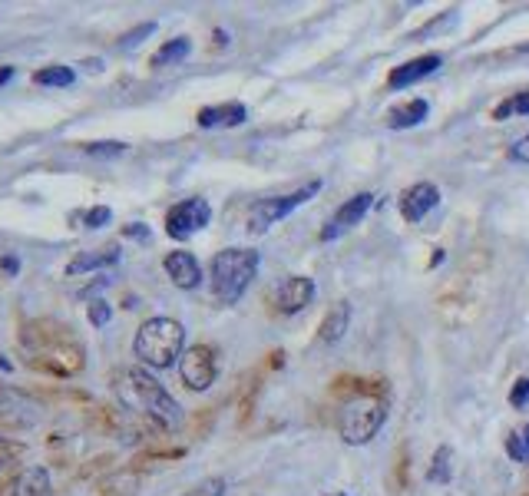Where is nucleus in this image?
I'll return each mask as SVG.
<instances>
[{"instance_id":"1","label":"nucleus","mask_w":529,"mask_h":496,"mask_svg":"<svg viewBox=\"0 0 529 496\" xmlns=\"http://www.w3.org/2000/svg\"><path fill=\"white\" fill-rule=\"evenodd\" d=\"M116 394H120V401L129 407V411L149 417L163 430H179L182 420H186L182 404L166 391V384L146 368L120 371V377H116Z\"/></svg>"},{"instance_id":"2","label":"nucleus","mask_w":529,"mask_h":496,"mask_svg":"<svg viewBox=\"0 0 529 496\" xmlns=\"http://www.w3.org/2000/svg\"><path fill=\"white\" fill-rule=\"evenodd\" d=\"M133 354L139 368L146 371L179 368V358L186 354V328H182V321L166 315L146 318L133 338Z\"/></svg>"},{"instance_id":"3","label":"nucleus","mask_w":529,"mask_h":496,"mask_svg":"<svg viewBox=\"0 0 529 496\" xmlns=\"http://www.w3.org/2000/svg\"><path fill=\"white\" fill-rule=\"evenodd\" d=\"M258 265H262V255L258 248H242V245H229L222 252H215L212 265H209V282H212V295L219 305L232 308L239 305L248 285L255 282Z\"/></svg>"},{"instance_id":"4","label":"nucleus","mask_w":529,"mask_h":496,"mask_svg":"<svg viewBox=\"0 0 529 496\" xmlns=\"http://www.w3.org/2000/svg\"><path fill=\"white\" fill-rule=\"evenodd\" d=\"M387 424V401L377 394H354L338 411V434L348 447H364Z\"/></svg>"},{"instance_id":"5","label":"nucleus","mask_w":529,"mask_h":496,"mask_svg":"<svg viewBox=\"0 0 529 496\" xmlns=\"http://www.w3.org/2000/svg\"><path fill=\"white\" fill-rule=\"evenodd\" d=\"M321 186H325L321 179H311L301 189L285 192V196H268V199L252 202V206H248V232H252V235H265L268 229H272V225L285 222L291 212L315 199L318 192H321Z\"/></svg>"},{"instance_id":"6","label":"nucleus","mask_w":529,"mask_h":496,"mask_svg":"<svg viewBox=\"0 0 529 496\" xmlns=\"http://www.w3.org/2000/svg\"><path fill=\"white\" fill-rule=\"evenodd\" d=\"M209 222H212L209 199H202V196L182 199L176 206H169L166 212V235L176 242H189L192 235H199Z\"/></svg>"},{"instance_id":"7","label":"nucleus","mask_w":529,"mask_h":496,"mask_svg":"<svg viewBox=\"0 0 529 496\" xmlns=\"http://www.w3.org/2000/svg\"><path fill=\"white\" fill-rule=\"evenodd\" d=\"M179 377L189 391L205 394L219 377V354H215L212 344H192L186 354L179 358Z\"/></svg>"},{"instance_id":"8","label":"nucleus","mask_w":529,"mask_h":496,"mask_svg":"<svg viewBox=\"0 0 529 496\" xmlns=\"http://www.w3.org/2000/svg\"><path fill=\"white\" fill-rule=\"evenodd\" d=\"M374 206V192H358V196H351L348 202H341L338 209H334L331 219L321 225V232H318V239L321 242H338L344 239L351 229H358V225L364 222V215L371 212Z\"/></svg>"},{"instance_id":"9","label":"nucleus","mask_w":529,"mask_h":496,"mask_svg":"<svg viewBox=\"0 0 529 496\" xmlns=\"http://www.w3.org/2000/svg\"><path fill=\"white\" fill-rule=\"evenodd\" d=\"M318 288L308 275H285L282 285L275 288V305L282 315H301L311 301H315Z\"/></svg>"},{"instance_id":"10","label":"nucleus","mask_w":529,"mask_h":496,"mask_svg":"<svg viewBox=\"0 0 529 496\" xmlns=\"http://www.w3.org/2000/svg\"><path fill=\"white\" fill-rule=\"evenodd\" d=\"M163 268L169 275V282L176 285L179 291H196L205 282V272H202V262L186 248H176V252H169L163 258Z\"/></svg>"},{"instance_id":"11","label":"nucleus","mask_w":529,"mask_h":496,"mask_svg":"<svg viewBox=\"0 0 529 496\" xmlns=\"http://www.w3.org/2000/svg\"><path fill=\"white\" fill-rule=\"evenodd\" d=\"M440 67H444V53H424V57L407 60L387 73V86H391V90H407V86H417L420 80L440 73Z\"/></svg>"},{"instance_id":"12","label":"nucleus","mask_w":529,"mask_h":496,"mask_svg":"<svg viewBox=\"0 0 529 496\" xmlns=\"http://www.w3.org/2000/svg\"><path fill=\"white\" fill-rule=\"evenodd\" d=\"M397 206H401L404 222L417 225V222H424L427 212H434L440 206V189L434 186V182H414V186L404 189V196Z\"/></svg>"},{"instance_id":"13","label":"nucleus","mask_w":529,"mask_h":496,"mask_svg":"<svg viewBox=\"0 0 529 496\" xmlns=\"http://www.w3.org/2000/svg\"><path fill=\"white\" fill-rule=\"evenodd\" d=\"M196 123H199V129H235V126L248 123V106L239 100L202 106V110L196 113Z\"/></svg>"},{"instance_id":"14","label":"nucleus","mask_w":529,"mask_h":496,"mask_svg":"<svg viewBox=\"0 0 529 496\" xmlns=\"http://www.w3.org/2000/svg\"><path fill=\"white\" fill-rule=\"evenodd\" d=\"M120 245H106V248H93V252H80L77 258H70L67 262V278H77V275H86V272H103L113 265H120Z\"/></svg>"},{"instance_id":"15","label":"nucleus","mask_w":529,"mask_h":496,"mask_svg":"<svg viewBox=\"0 0 529 496\" xmlns=\"http://www.w3.org/2000/svg\"><path fill=\"white\" fill-rule=\"evenodd\" d=\"M10 496H50V470L47 467L20 470L14 483H10Z\"/></svg>"},{"instance_id":"16","label":"nucleus","mask_w":529,"mask_h":496,"mask_svg":"<svg viewBox=\"0 0 529 496\" xmlns=\"http://www.w3.org/2000/svg\"><path fill=\"white\" fill-rule=\"evenodd\" d=\"M348 331H351V305L348 301H334L325 321H321V341L338 344Z\"/></svg>"},{"instance_id":"17","label":"nucleus","mask_w":529,"mask_h":496,"mask_svg":"<svg viewBox=\"0 0 529 496\" xmlns=\"http://www.w3.org/2000/svg\"><path fill=\"white\" fill-rule=\"evenodd\" d=\"M430 116V100L424 96H417V100H410L404 106H394L391 113H387V126L391 129H414L420 126Z\"/></svg>"},{"instance_id":"18","label":"nucleus","mask_w":529,"mask_h":496,"mask_svg":"<svg viewBox=\"0 0 529 496\" xmlns=\"http://www.w3.org/2000/svg\"><path fill=\"white\" fill-rule=\"evenodd\" d=\"M37 86H53V90H67V86L77 83V70L67 67V63H50V67H40L34 73Z\"/></svg>"},{"instance_id":"19","label":"nucleus","mask_w":529,"mask_h":496,"mask_svg":"<svg viewBox=\"0 0 529 496\" xmlns=\"http://www.w3.org/2000/svg\"><path fill=\"white\" fill-rule=\"evenodd\" d=\"M192 53V40L189 37H172L166 40L163 47H159L153 53V67L156 70H163V67H172V63H182Z\"/></svg>"},{"instance_id":"20","label":"nucleus","mask_w":529,"mask_h":496,"mask_svg":"<svg viewBox=\"0 0 529 496\" xmlns=\"http://www.w3.org/2000/svg\"><path fill=\"white\" fill-rule=\"evenodd\" d=\"M453 450L444 444V447H437V454H434V463H430V470H427V480L430 483H437V487H447L450 477H453Z\"/></svg>"},{"instance_id":"21","label":"nucleus","mask_w":529,"mask_h":496,"mask_svg":"<svg viewBox=\"0 0 529 496\" xmlns=\"http://www.w3.org/2000/svg\"><path fill=\"white\" fill-rule=\"evenodd\" d=\"M513 116H529V90L506 96V100L493 110V120H500V123L513 120Z\"/></svg>"},{"instance_id":"22","label":"nucleus","mask_w":529,"mask_h":496,"mask_svg":"<svg viewBox=\"0 0 529 496\" xmlns=\"http://www.w3.org/2000/svg\"><path fill=\"white\" fill-rule=\"evenodd\" d=\"M156 20H146V24H139L136 30H129V34H123L120 37V43H116V50H123V53H129V50H136L139 43H143L146 37H153L156 34Z\"/></svg>"},{"instance_id":"23","label":"nucleus","mask_w":529,"mask_h":496,"mask_svg":"<svg viewBox=\"0 0 529 496\" xmlns=\"http://www.w3.org/2000/svg\"><path fill=\"white\" fill-rule=\"evenodd\" d=\"M86 318H90V325L93 328H106L113 321V308H110V301L106 298H96L86 305Z\"/></svg>"},{"instance_id":"24","label":"nucleus","mask_w":529,"mask_h":496,"mask_svg":"<svg viewBox=\"0 0 529 496\" xmlns=\"http://www.w3.org/2000/svg\"><path fill=\"white\" fill-rule=\"evenodd\" d=\"M126 143H120V139H110V143H86L83 153L86 156H123L126 153Z\"/></svg>"},{"instance_id":"25","label":"nucleus","mask_w":529,"mask_h":496,"mask_svg":"<svg viewBox=\"0 0 529 496\" xmlns=\"http://www.w3.org/2000/svg\"><path fill=\"white\" fill-rule=\"evenodd\" d=\"M113 222V209L110 206H93L90 212H83V225L86 229H103V225Z\"/></svg>"},{"instance_id":"26","label":"nucleus","mask_w":529,"mask_h":496,"mask_svg":"<svg viewBox=\"0 0 529 496\" xmlns=\"http://www.w3.org/2000/svg\"><path fill=\"white\" fill-rule=\"evenodd\" d=\"M182 496H225V480L222 477H209V480L196 483L192 490H186Z\"/></svg>"},{"instance_id":"27","label":"nucleus","mask_w":529,"mask_h":496,"mask_svg":"<svg viewBox=\"0 0 529 496\" xmlns=\"http://www.w3.org/2000/svg\"><path fill=\"white\" fill-rule=\"evenodd\" d=\"M510 404L516 407V411H526L529 407V374L520 377V381L513 384V391H510Z\"/></svg>"},{"instance_id":"28","label":"nucleus","mask_w":529,"mask_h":496,"mask_svg":"<svg viewBox=\"0 0 529 496\" xmlns=\"http://www.w3.org/2000/svg\"><path fill=\"white\" fill-rule=\"evenodd\" d=\"M123 239H133L139 245H149V242H153V232H149L146 222H129L126 229H123Z\"/></svg>"},{"instance_id":"29","label":"nucleus","mask_w":529,"mask_h":496,"mask_svg":"<svg viewBox=\"0 0 529 496\" xmlns=\"http://www.w3.org/2000/svg\"><path fill=\"white\" fill-rule=\"evenodd\" d=\"M510 163H516V166H529V133H523L516 143L510 146Z\"/></svg>"},{"instance_id":"30","label":"nucleus","mask_w":529,"mask_h":496,"mask_svg":"<svg viewBox=\"0 0 529 496\" xmlns=\"http://www.w3.org/2000/svg\"><path fill=\"white\" fill-rule=\"evenodd\" d=\"M20 454H24V444H17V440H10V437H0V467L14 463Z\"/></svg>"},{"instance_id":"31","label":"nucleus","mask_w":529,"mask_h":496,"mask_svg":"<svg viewBox=\"0 0 529 496\" xmlns=\"http://www.w3.org/2000/svg\"><path fill=\"white\" fill-rule=\"evenodd\" d=\"M457 10H447V14L444 17H440V20H434V24H427V27H420L417 30V34H414V40H420V37H427V34H437V30L440 27H447V24H457Z\"/></svg>"},{"instance_id":"32","label":"nucleus","mask_w":529,"mask_h":496,"mask_svg":"<svg viewBox=\"0 0 529 496\" xmlns=\"http://www.w3.org/2000/svg\"><path fill=\"white\" fill-rule=\"evenodd\" d=\"M506 457L510 460H516V463H526V450H523V440H520V430H516V434H510L506 437Z\"/></svg>"},{"instance_id":"33","label":"nucleus","mask_w":529,"mask_h":496,"mask_svg":"<svg viewBox=\"0 0 529 496\" xmlns=\"http://www.w3.org/2000/svg\"><path fill=\"white\" fill-rule=\"evenodd\" d=\"M14 73H17L14 67H0V86H7L10 80H14Z\"/></svg>"},{"instance_id":"34","label":"nucleus","mask_w":529,"mask_h":496,"mask_svg":"<svg viewBox=\"0 0 529 496\" xmlns=\"http://www.w3.org/2000/svg\"><path fill=\"white\" fill-rule=\"evenodd\" d=\"M0 265H4V272H7V275H17V258H4V262H0Z\"/></svg>"},{"instance_id":"35","label":"nucleus","mask_w":529,"mask_h":496,"mask_svg":"<svg viewBox=\"0 0 529 496\" xmlns=\"http://www.w3.org/2000/svg\"><path fill=\"white\" fill-rule=\"evenodd\" d=\"M520 440H523V450H526V463H529V424L520 430Z\"/></svg>"},{"instance_id":"36","label":"nucleus","mask_w":529,"mask_h":496,"mask_svg":"<svg viewBox=\"0 0 529 496\" xmlns=\"http://www.w3.org/2000/svg\"><path fill=\"white\" fill-rule=\"evenodd\" d=\"M215 43H222L225 47V43H229V34H225V30H215Z\"/></svg>"},{"instance_id":"37","label":"nucleus","mask_w":529,"mask_h":496,"mask_svg":"<svg viewBox=\"0 0 529 496\" xmlns=\"http://www.w3.org/2000/svg\"><path fill=\"white\" fill-rule=\"evenodd\" d=\"M0 371H7V374H10V371H14V364H10V361L4 358V354H0Z\"/></svg>"},{"instance_id":"38","label":"nucleus","mask_w":529,"mask_h":496,"mask_svg":"<svg viewBox=\"0 0 529 496\" xmlns=\"http://www.w3.org/2000/svg\"><path fill=\"white\" fill-rule=\"evenodd\" d=\"M516 53H529V43H523V47H516Z\"/></svg>"},{"instance_id":"39","label":"nucleus","mask_w":529,"mask_h":496,"mask_svg":"<svg viewBox=\"0 0 529 496\" xmlns=\"http://www.w3.org/2000/svg\"><path fill=\"white\" fill-rule=\"evenodd\" d=\"M331 496H348V493H331Z\"/></svg>"}]
</instances>
